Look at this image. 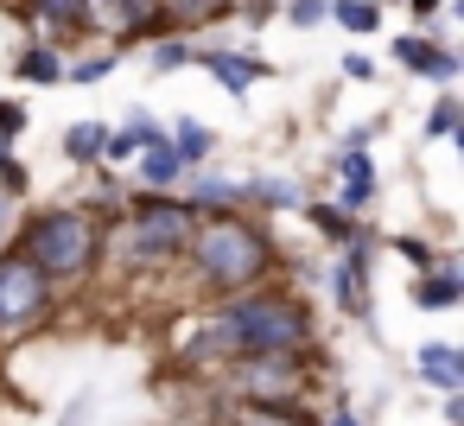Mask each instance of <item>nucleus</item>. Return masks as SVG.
<instances>
[{
    "label": "nucleus",
    "instance_id": "nucleus-1",
    "mask_svg": "<svg viewBox=\"0 0 464 426\" xmlns=\"http://www.w3.org/2000/svg\"><path fill=\"white\" fill-rule=\"evenodd\" d=\"M318 337V318L312 305L280 286V280H261L248 293H229L217 299L191 337H185V363H236V356H280V350H312Z\"/></svg>",
    "mask_w": 464,
    "mask_h": 426
},
{
    "label": "nucleus",
    "instance_id": "nucleus-2",
    "mask_svg": "<svg viewBox=\"0 0 464 426\" xmlns=\"http://www.w3.org/2000/svg\"><path fill=\"white\" fill-rule=\"evenodd\" d=\"M185 261H191L198 286L217 293V299L248 293V286L274 280V267H280L274 236H267L248 210H198L191 242H185Z\"/></svg>",
    "mask_w": 464,
    "mask_h": 426
},
{
    "label": "nucleus",
    "instance_id": "nucleus-3",
    "mask_svg": "<svg viewBox=\"0 0 464 426\" xmlns=\"http://www.w3.org/2000/svg\"><path fill=\"white\" fill-rule=\"evenodd\" d=\"M14 248L45 274L52 293H71V286H83V280L96 274L109 236H102V217H96V210H83V204H52V210H33V217H26V229H20Z\"/></svg>",
    "mask_w": 464,
    "mask_h": 426
},
{
    "label": "nucleus",
    "instance_id": "nucleus-4",
    "mask_svg": "<svg viewBox=\"0 0 464 426\" xmlns=\"http://www.w3.org/2000/svg\"><path fill=\"white\" fill-rule=\"evenodd\" d=\"M115 223H121V229H115V255H121L134 274H160L166 261L185 255L198 210H191L185 198H172V191H140V198L128 204V217H115Z\"/></svg>",
    "mask_w": 464,
    "mask_h": 426
},
{
    "label": "nucleus",
    "instance_id": "nucleus-5",
    "mask_svg": "<svg viewBox=\"0 0 464 426\" xmlns=\"http://www.w3.org/2000/svg\"><path fill=\"white\" fill-rule=\"evenodd\" d=\"M223 388L236 407H293L312 388V363L305 350H280V356H236L223 369Z\"/></svg>",
    "mask_w": 464,
    "mask_h": 426
},
{
    "label": "nucleus",
    "instance_id": "nucleus-6",
    "mask_svg": "<svg viewBox=\"0 0 464 426\" xmlns=\"http://www.w3.org/2000/svg\"><path fill=\"white\" fill-rule=\"evenodd\" d=\"M52 305H58V293L45 286V274L7 242V248H0V344L33 337L52 318Z\"/></svg>",
    "mask_w": 464,
    "mask_h": 426
},
{
    "label": "nucleus",
    "instance_id": "nucleus-7",
    "mask_svg": "<svg viewBox=\"0 0 464 426\" xmlns=\"http://www.w3.org/2000/svg\"><path fill=\"white\" fill-rule=\"evenodd\" d=\"M83 33H96V39H109L121 52V45H153L172 26L160 20L153 0H83Z\"/></svg>",
    "mask_w": 464,
    "mask_h": 426
},
{
    "label": "nucleus",
    "instance_id": "nucleus-8",
    "mask_svg": "<svg viewBox=\"0 0 464 426\" xmlns=\"http://www.w3.org/2000/svg\"><path fill=\"white\" fill-rule=\"evenodd\" d=\"M191 64H204L229 96H248L261 77H274V64L267 58H255V52H229V45H198V58Z\"/></svg>",
    "mask_w": 464,
    "mask_h": 426
},
{
    "label": "nucleus",
    "instance_id": "nucleus-9",
    "mask_svg": "<svg viewBox=\"0 0 464 426\" xmlns=\"http://www.w3.org/2000/svg\"><path fill=\"white\" fill-rule=\"evenodd\" d=\"M20 20L64 52V45L83 39V0H20Z\"/></svg>",
    "mask_w": 464,
    "mask_h": 426
},
{
    "label": "nucleus",
    "instance_id": "nucleus-10",
    "mask_svg": "<svg viewBox=\"0 0 464 426\" xmlns=\"http://www.w3.org/2000/svg\"><path fill=\"white\" fill-rule=\"evenodd\" d=\"M394 64L413 71V77H426V83H439V90L458 77V52H451V45H432L426 33H401V39H394Z\"/></svg>",
    "mask_w": 464,
    "mask_h": 426
},
{
    "label": "nucleus",
    "instance_id": "nucleus-11",
    "mask_svg": "<svg viewBox=\"0 0 464 426\" xmlns=\"http://www.w3.org/2000/svg\"><path fill=\"white\" fill-rule=\"evenodd\" d=\"M407 299H413L420 312H451V305L464 299V274H458V261H445V255H439L426 274H413Z\"/></svg>",
    "mask_w": 464,
    "mask_h": 426
},
{
    "label": "nucleus",
    "instance_id": "nucleus-12",
    "mask_svg": "<svg viewBox=\"0 0 464 426\" xmlns=\"http://www.w3.org/2000/svg\"><path fill=\"white\" fill-rule=\"evenodd\" d=\"M375 160H369V147L362 153H337V204L350 210V217H362L369 204H375Z\"/></svg>",
    "mask_w": 464,
    "mask_h": 426
},
{
    "label": "nucleus",
    "instance_id": "nucleus-13",
    "mask_svg": "<svg viewBox=\"0 0 464 426\" xmlns=\"http://www.w3.org/2000/svg\"><path fill=\"white\" fill-rule=\"evenodd\" d=\"M413 375H420L426 388H439V394H458V388H464V350H458V344H420Z\"/></svg>",
    "mask_w": 464,
    "mask_h": 426
},
{
    "label": "nucleus",
    "instance_id": "nucleus-14",
    "mask_svg": "<svg viewBox=\"0 0 464 426\" xmlns=\"http://www.w3.org/2000/svg\"><path fill=\"white\" fill-rule=\"evenodd\" d=\"M153 7H160V20L179 33V39H191V33H204V26H217L229 7H236V0H153Z\"/></svg>",
    "mask_w": 464,
    "mask_h": 426
},
{
    "label": "nucleus",
    "instance_id": "nucleus-15",
    "mask_svg": "<svg viewBox=\"0 0 464 426\" xmlns=\"http://www.w3.org/2000/svg\"><path fill=\"white\" fill-rule=\"evenodd\" d=\"M134 166H140L134 179H140L147 191H172V185L185 179V166H179V153H172V140H166V134H160V140H147V147L134 153Z\"/></svg>",
    "mask_w": 464,
    "mask_h": 426
},
{
    "label": "nucleus",
    "instance_id": "nucleus-16",
    "mask_svg": "<svg viewBox=\"0 0 464 426\" xmlns=\"http://www.w3.org/2000/svg\"><path fill=\"white\" fill-rule=\"evenodd\" d=\"M64 52L52 45V39H33V45H20V58H14V71L26 77V83H64Z\"/></svg>",
    "mask_w": 464,
    "mask_h": 426
},
{
    "label": "nucleus",
    "instance_id": "nucleus-17",
    "mask_svg": "<svg viewBox=\"0 0 464 426\" xmlns=\"http://www.w3.org/2000/svg\"><path fill=\"white\" fill-rule=\"evenodd\" d=\"M166 140H172V153H179V166H185V172H191V166H204V160H210V147H217V134H210L204 121H191V115H179Z\"/></svg>",
    "mask_w": 464,
    "mask_h": 426
},
{
    "label": "nucleus",
    "instance_id": "nucleus-18",
    "mask_svg": "<svg viewBox=\"0 0 464 426\" xmlns=\"http://www.w3.org/2000/svg\"><path fill=\"white\" fill-rule=\"evenodd\" d=\"M185 204H191V210H242L248 191H242V179H217V172H204L198 191H191Z\"/></svg>",
    "mask_w": 464,
    "mask_h": 426
},
{
    "label": "nucleus",
    "instance_id": "nucleus-19",
    "mask_svg": "<svg viewBox=\"0 0 464 426\" xmlns=\"http://www.w3.org/2000/svg\"><path fill=\"white\" fill-rule=\"evenodd\" d=\"M109 153V121H77L71 134H64V160L71 166H96Z\"/></svg>",
    "mask_w": 464,
    "mask_h": 426
},
{
    "label": "nucleus",
    "instance_id": "nucleus-20",
    "mask_svg": "<svg viewBox=\"0 0 464 426\" xmlns=\"http://www.w3.org/2000/svg\"><path fill=\"white\" fill-rule=\"evenodd\" d=\"M242 191H248V204H261V210H293V204H299V185L280 179V172H255V179H242Z\"/></svg>",
    "mask_w": 464,
    "mask_h": 426
},
{
    "label": "nucleus",
    "instance_id": "nucleus-21",
    "mask_svg": "<svg viewBox=\"0 0 464 426\" xmlns=\"http://www.w3.org/2000/svg\"><path fill=\"white\" fill-rule=\"evenodd\" d=\"M305 223H312V229H318L324 242H337V248L362 236V223H356V217H350L343 204H305Z\"/></svg>",
    "mask_w": 464,
    "mask_h": 426
},
{
    "label": "nucleus",
    "instance_id": "nucleus-22",
    "mask_svg": "<svg viewBox=\"0 0 464 426\" xmlns=\"http://www.w3.org/2000/svg\"><path fill=\"white\" fill-rule=\"evenodd\" d=\"M229 426H318V413H305V401H293V407H236Z\"/></svg>",
    "mask_w": 464,
    "mask_h": 426
},
{
    "label": "nucleus",
    "instance_id": "nucleus-23",
    "mask_svg": "<svg viewBox=\"0 0 464 426\" xmlns=\"http://www.w3.org/2000/svg\"><path fill=\"white\" fill-rule=\"evenodd\" d=\"M331 20H337L343 33H356V39H369V33L382 26V7H375V0H331Z\"/></svg>",
    "mask_w": 464,
    "mask_h": 426
},
{
    "label": "nucleus",
    "instance_id": "nucleus-24",
    "mask_svg": "<svg viewBox=\"0 0 464 426\" xmlns=\"http://www.w3.org/2000/svg\"><path fill=\"white\" fill-rule=\"evenodd\" d=\"M191 58H198V39H179V33L153 39V77H172V71H185Z\"/></svg>",
    "mask_w": 464,
    "mask_h": 426
},
{
    "label": "nucleus",
    "instance_id": "nucleus-25",
    "mask_svg": "<svg viewBox=\"0 0 464 426\" xmlns=\"http://www.w3.org/2000/svg\"><path fill=\"white\" fill-rule=\"evenodd\" d=\"M115 64H121V52H115V45H109V52H90V58L64 64V83H83V90H90V83H102V77H109Z\"/></svg>",
    "mask_w": 464,
    "mask_h": 426
},
{
    "label": "nucleus",
    "instance_id": "nucleus-26",
    "mask_svg": "<svg viewBox=\"0 0 464 426\" xmlns=\"http://www.w3.org/2000/svg\"><path fill=\"white\" fill-rule=\"evenodd\" d=\"M26 191H33V172H26V160H20L14 147H0V198L14 204V198H26Z\"/></svg>",
    "mask_w": 464,
    "mask_h": 426
},
{
    "label": "nucleus",
    "instance_id": "nucleus-27",
    "mask_svg": "<svg viewBox=\"0 0 464 426\" xmlns=\"http://www.w3.org/2000/svg\"><path fill=\"white\" fill-rule=\"evenodd\" d=\"M458 121H464V109H458V96L445 90V96L432 102V115H426V134H432V140H451V134H458Z\"/></svg>",
    "mask_w": 464,
    "mask_h": 426
},
{
    "label": "nucleus",
    "instance_id": "nucleus-28",
    "mask_svg": "<svg viewBox=\"0 0 464 426\" xmlns=\"http://www.w3.org/2000/svg\"><path fill=\"white\" fill-rule=\"evenodd\" d=\"M115 134H121V140H128V147H134V153H140V147H147V140H160V134H166V128H160V121H153V115H147V109H128V115H121V128H115Z\"/></svg>",
    "mask_w": 464,
    "mask_h": 426
},
{
    "label": "nucleus",
    "instance_id": "nucleus-29",
    "mask_svg": "<svg viewBox=\"0 0 464 426\" xmlns=\"http://www.w3.org/2000/svg\"><path fill=\"white\" fill-rule=\"evenodd\" d=\"M394 255H401V261H407L413 274H426V267L439 261V248H432L426 236H394Z\"/></svg>",
    "mask_w": 464,
    "mask_h": 426
},
{
    "label": "nucleus",
    "instance_id": "nucleus-30",
    "mask_svg": "<svg viewBox=\"0 0 464 426\" xmlns=\"http://www.w3.org/2000/svg\"><path fill=\"white\" fill-rule=\"evenodd\" d=\"M331 20V0H286V26H324Z\"/></svg>",
    "mask_w": 464,
    "mask_h": 426
},
{
    "label": "nucleus",
    "instance_id": "nucleus-31",
    "mask_svg": "<svg viewBox=\"0 0 464 426\" xmlns=\"http://www.w3.org/2000/svg\"><path fill=\"white\" fill-rule=\"evenodd\" d=\"M33 128V115H26V102H0V147H14L20 134Z\"/></svg>",
    "mask_w": 464,
    "mask_h": 426
},
{
    "label": "nucleus",
    "instance_id": "nucleus-32",
    "mask_svg": "<svg viewBox=\"0 0 464 426\" xmlns=\"http://www.w3.org/2000/svg\"><path fill=\"white\" fill-rule=\"evenodd\" d=\"M229 14H242V26H267V20H274L280 7H274V0H236Z\"/></svg>",
    "mask_w": 464,
    "mask_h": 426
},
{
    "label": "nucleus",
    "instance_id": "nucleus-33",
    "mask_svg": "<svg viewBox=\"0 0 464 426\" xmlns=\"http://www.w3.org/2000/svg\"><path fill=\"white\" fill-rule=\"evenodd\" d=\"M343 77H350V83H369V77H375V58H369V52H343Z\"/></svg>",
    "mask_w": 464,
    "mask_h": 426
},
{
    "label": "nucleus",
    "instance_id": "nucleus-34",
    "mask_svg": "<svg viewBox=\"0 0 464 426\" xmlns=\"http://www.w3.org/2000/svg\"><path fill=\"white\" fill-rule=\"evenodd\" d=\"M445 426H464V388H458V394H445Z\"/></svg>",
    "mask_w": 464,
    "mask_h": 426
},
{
    "label": "nucleus",
    "instance_id": "nucleus-35",
    "mask_svg": "<svg viewBox=\"0 0 464 426\" xmlns=\"http://www.w3.org/2000/svg\"><path fill=\"white\" fill-rule=\"evenodd\" d=\"M318 426H362V420H356V413H350V407H337V413H324V420H318Z\"/></svg>",
    "mask_w": 464,
    "mask_h": 426
},
{
    "label": "nucleus",
    "instance_id": "nucleus-36",
    "mask_svg": "<svg viewBox=\"0 0 464 426\" xmlns=\"http://www.w3.org/2000/svg\"><path fill=\"white\" fill-rule=\"evenodd\" d=\"M407 7H413V14H426V20H439V14H445V0H407Z\"/></svg>",
    "mask_w": 464,
    "mask_h": 426
},
{
    "label": "nucleus",
    "instance_id": "nucleus-37",
    "mask_svg": "<svg viewBox=\"0 0 464 426\" xmlns=\"http://www.w3.org/2000/svg\"><path fill=\"white\" fill-rule=\"evenodd\" d=\"M0 248H7V198H0Z\"/></svg>",
    "mask_w": 464,
    "mask_h": 426
},
{
    "label": "nucleus",
    "instance_id": "nucleus-38",
    "mask_svg": "<svg viewBox=\"0 0 464 426\" xmlns=\"http://www.w3.org/2000/svg\"><path fill=\"white\" fill-rule=\"evenodd\" d=\"M375 7H382V0H375Z\"/></svg>",
    "mask_w": 464,
    "mask_h": 426
}]
</instances>
